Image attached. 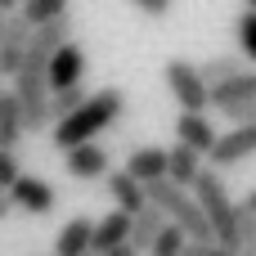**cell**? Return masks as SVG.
<instances>
[{
  "mask_svg": "<svg viewBox=\"0 0 256 256\" xmlns=\"http://www.w3.org/2000/svg\"><path fill=\"white\" fill-rule=\"evenodd\" d=\"M122 112H126V94H122L117 86H104V90H94V94L86 99V108H76L68 122L54 126V144H58L63 153H72V148H81V144H94Z\"/></svg>",
  "mask_w": 256,
  "mask_h": 256,
  "instance_id": "cell-1",
  "label": "cell"
},
{
  "mask_svg": "<svg viewBox=\"0 0 256 256\" xmlns=\"http://www.w3.org/2000/svg\"><path fill=\"white\" fill-rule=\"evenodd\" d=\"M194 198H198V207H202V216H207V225H212L216 243L238 252V212H243V202H234V198H230V189H225L220 171H212V166H207V171H202V180L194 184Z\"/></svg>",
  "mask_w": 256,
  "mask_h": 256,
  "instance_id": "cell-2",
  "label": "cell"
},
{
  "mask_svg": "<svg viewBox=\"0 0 256 256\" xmlns=\"http://www.w3.org/2000/svg\"><path fill=\"white\" fill-rule=\"evenodd\" d=\"M162 81H166L171 99H176L184 112H198V117H207V108H212V86L202 81L198 63H189V58H166V68H162Z\"/></svg>",
  "mask_w": 256,
  "mask_h": 256,
  "instance_id": "cell-3",
  "label": "cell"
},
{
  "mask_svg": "<svg viewBox=\"0 0 256 256\" xmlns=\"http://www.w3.org/2000/svg\"><path fill=\"white\" fill-rule=\"evenodd\" d=\"M248 158H256V126H234L216 140L207 162H212V171H225V166H238Z\"/></svg>",
  "mask_w": 256,
  "mask_h": 256,
  "instance_id": "cell-4",
  "label": "cell"
},
{
  "mask_svg": "<svg viewBox=\"0 0 256 256\" xmlns=\"http://www.w3.org/2000/svg\"><path fill=\"white\" fill-rule=\"evenodd\" d=\"M86 76V50L76 40H68L54 58H50V94H63V90H76Z\"/></svg>",
  "mask_w": 256,
  "mask_h": 256,
  "instance_id": "cell-5",
  "label": "cell"
},
{
  "mask_svg": "<svg viewBox=\"0 0 256 256\" xmlns=\"http://www.w3.org/2000/svg\"><path fill=\"white\" fill-rule=\"evenodd\" d=\"M63 162H68V176L72 180H108L112 171V162H108V148L104 144H81V148H72V153H63Z\"/></svg>",
  "mask_w": 256,
  "mask_h": 256,
  "instance_id": "cell-6",
  "label": "cell"
},
{
  "mask_svg": "<svg viewBox=\"0 0 256 256\" xmlns=\"http://www.w3.org/2000/svg\"><path fill=\"white\" fill-rule=\"evenodd\" d=\"M50 256H94V220L90 216H72L54 234V252Z\"/></svg>",
  "mask_w": 256,
  "mask_h": 256,
  "instance_id": "cell-7",
  "label": "cell"
},
{
  "mask_svg": "<svg viewBox=\"0 0 256 256\" xmlns=\"http://www.w3.org/2000/svg\"><path fill=\"white\" fill-rule=\"evenodd\" d=\"M216 126L207 122V117H198V112H180V122H176V144H184V148H194L198 158H212V148H216Z\"/></svg>",
  "mask_w": 256,
  "mask_h": 256,
  "instance_id": "cell-8",
  "label": "cell"
},
{
  "mask_svg": "<svg viewBox=\"0 0 256 256\" xmlns=\"http://www.w3.org/2000/svg\"><path fill=\"white\" fill-rule=\"evenodd\" d=\"M9 198H14V207H22L27 216H45V212H54V184L40 180V176H22V180L9 189Z\"/></svg>",
  "mask_w": 256,
  "mask_h": 256,
  "instance_id": "cell-9",
  "label": "cell"
},
{
  "mask_svg": "<svg viewBox=\"0 0 256 256\" xmlns=\"http://www.w3.org/2000/svg\"><path fill=\"white\" fill-rule=\"evenodd\" d=\"M130 220H135V216H126V212H117V207H112L108 216H99V220H94V256L130 248Z\"/></svg>",
  "mask_w": 256,
  "mask_h": 256,
  "instance_id": "cell-10",
  "label": "cell"
},
{
  "mask_svg": "<svg viewBox=\"0 0 256 256\" xmlns=\"http://www.w3.org/2000/svg\"><path fill=\"white\" fill-rule=\"evenodd\" d=\"M126 176H130V180H140L144 189H148V184H158V180H166V148H158V144L135 148V153L126 158Z\"/></svg>",
  "mask_w": 256,
  "mask_h": 256,
  "instance_id": "cell-11",
  "label": "cell"
},
{
  "mask_svg": "<svg viewBox=\"0 0 256 256\" xmlns=\"http://www.w3.org/2000/svg\"><path fill=\"white\" fill-rule=\"evenodd\" d=\"M202 158L194 153V148H184V144H171L166 148V180L176 184V189H194L198 180H202Z\"/></svg>",
  "mask_w": 256,
  "mask_h": 256,
  "instance_id": "cell-12",
  "label": "cell"
},
{
  "mask_svg": "<svg viewBox=\"0 0 256 256\" xmlns=\"http://www.w3.org/2000/svg\"><path fill=\"white\" fill-rule=\"evenodd\" d=\"M104 184H108V194H112L117 212H126V216H140V212H148V189H144L140 180H130L126 171H112Z\"/></svg>",
  "mask_w": 256,
  "mask_h": 256,
  "instance_id": "cell-13",
  "label": "cell"
},
{
  "mask_svg": "<svg viewBox=\"0 0 256 256\" xmlns=\"http://www.w3.org/2000/svg\"><path fill=\"white\" fill-rule=\"evenodd\" d=\"M248 104H256V72H243V76L212 90V108H220V112H238Z\"/></svg>",
  "mask_w": 256,
  "mask_h": 256,
  "instance_id": "cell-14",
  "label": "cell"
},
{
  "mask_svg": "<svg viewBox=\"0 0 256 256\" xmlns=\"http://www.w3.org/2000/svg\"><path fill=\"white\" fill-rule=\"evenodd\" d=\"M22 135H27V126H22V104H18L14 90H4V94H0V148L14 153V144H18Z\"/></svg>",
  "mask_w": 256,
  "mask_h": 256,
  "instance_id": "cell-15",
  "label": "cell"
},
{
  "mask_svg": "<svg viewBox=\"0 0 256 256\" xmlns=\"http://www.w3.org/2000/svg\"><path fill=\"white\" fill-rule=\"evenodd\" d=\"M166 225H171V220H166V216H162L158 207L140 212V216L130 220V248H135L140 256H148V252H153V243H158V234H162Z\"/></svg>",
  "mask_w": 256,
  "mask_h": 256,
  "instance_id": "cell-16",
  "label": "cell"
},
{
  "mask_svg": "<svg viewBox=\"0 0 256 256\" xmlns=\"http://www.w3.org/2000/svg\"><path fill=\"white\" fill-rule=\"evenodd\" d=\"M18 14H22V22H27L32 32H40V27H50V22L68 18L72 9H68V0H22V4H18Z\"/></svg>",
  "mask_w": 256,
  "mask_h": 256,
  "instance_id": "cell-17",
  "label": "cell"
},
{
  "mask_svg": "<svg viewBox=\"0 0 256 256\" xmlns=\"http://www.w3.org/2000/svg\"><path fill=\"white\" fill-rule=\"evenodd\" d=\"M198 72H202V81L216 90V86H225V81H234V76H243L248 68H243V58L238 54H216V58H207V63H198Z\"/></svg>",
  "mask_w": 256,
  "mask_h": 256,
  "instance_id": "cell-18",
  "label": "cell"
},
{
  "mask_svg": "<svg viewBox=\"0 0 256 256\" xmlns=\"http://www.w3.org/2000/svg\"><path fill=\"white\" fill-rule=\"evenodd\" d=\"M86 99H90V90H86V86H76V90H63V94H54V99H50L54 126H58V122H68V117H72L76 108H86Z\"/></svg>",
  "mask_w": 256,
  "mask_h": 256,
  "instance_id": "cell-19",
  "label": "cell"
},
{
  "mask_svg": "<svg viewBox=\"0 0 256 256\" xmlns=\"http://www.w3.org/2000/svg\"><path fill=\"white\" fill-rule=\"evenodd\" d=\"M234 36H238V54L256 63V4L238 14V22H234Z\"/></svg>",
  "mask_w": 256,
  "mask_h": 256,
  "instance_id": "cell-20",
  "label": "cell"
},
{
  "mask_svg": "<svg viewBox=\"0 0 256 256\" xmlns=\"http://www.w3.org/2000/svg\"><path fill=\"white\" fill-rule=\"evenodd\" d=\"M184 248H189V234L176 230V225H166V230L158 234V243H153L148 256H184Z\"/></svg>",
  "mask_w": 256,
  "mask_h": 256,
  "instance_id": "cell-21",
  "label": "cell"
},
{
  "mask_svg": "<svg viewBox=\"0 0 256 256\" xmlns=\"http://www.w3.org/2000/svg\"><path fill=\"white\" fill-rule=\"evenodd\" d=\"M18 180H22V166H18V158L0 148V189H14Z\"/></svg>",
  "mask_w": 256,
  "mask_h": 256,
  "instance_id": "cell-22",
  "label": "cell"
},
{
  "mask_svg": "<svg viewBox=\"0 0 256 256\" xmlns=\"http://www.w3.org/2000/svg\"><path fill=\"white\" fill-rule=\"evenodd\" d=\"M184 256H238L234 248H220V243H189Z\"/></svg>",
  "mask_w": 256,
  "mask_h": 256,
  "instance_id": "cell-23",
  "label": "cell"
},
{
  "mask_svg": "<svg viewBox=\"0 0 256 256\" xmlns=\"http://www.w3.org/2000/svg\"><path fill=\"white\" fill-rule=\"evenodd\" d=\"M135 9H140L144 18H166V14H171V0H135Z\"/></svg>",
  "mask_w": 256,
  "mask_h": 256,
  "instance_id": "cell-24",
  "label": "cell"
},
{
  "mask_svg": "<svg viewBox=\"0 0 256 256\" xmlns=\"http://www.w3.org/2000/svg\"><path fill=\"white\" fill-rule=\"evenodd\" d=\"M234 126H256V104H248V108H238V112H225Z\"/></svg>",
  "mask_w": 256,
  "mask_h": 256,
  "instance_id": "cell-25",
  "label": "cell"
},
{
  "mask_svg": "<svg viewBox=\"0 0 256 256\" xmlns=\"http://www.w3.org/2000/svg\"><path fill=\"white\" fill-rule=\"evenodd\" d=\"M14 14H18V4H14V0H0V40H4V27H9Z\"/></svg>",
  "mask_w": 256,
  "mask_h": 256,
  "instance_id": "cell-26",
  "label": "cell"
},
{
  "mask_svg": "<svg viewBox=\"0 0 256 256\" xmlns=\"http://www.w3.org/2000/svg\"><path fill=\"white\" fill-rule=\"evenodd\" d=\"M9 212H14V198H9V189H0V220H4Z\"/></svg>",
  "mask_w": 256,
  "mask_h": 256,
  "instance_id": "cell-27",
  "label": "cell"
},
{
  "mask_svg": "<svg viewBox=\"0 0 256 256\" xmlns=\"http://www.w3.org/2000/svg\"><path fill=\"white\" fill-rule=\"evenodd\" d=\"M243 207H248V212H252V216H256V189H252V194H248V202H243Z\"/></svg>",
  "mask_w": 256,
  "mask_h": 256,
  "instance_id": "cell-28",
  "label": "cell"
},
{
  "mask_svg": "<svg viewBox=\"0 0 256 256\" xmlns=\"http://www.w3.org/2000/svg\"><path fill=\"white\" fill-rule=\"evenodd\" d=\"M108 256H140L135 248H117V252H108Z\"/></svg>",
  "mask_w": 256,
  "mask_h": 256,
  "instance_id": "cell-29",
  "label": "cell"
}]
</instances>
